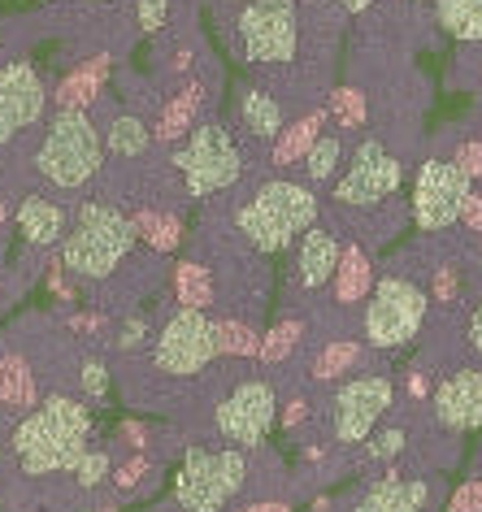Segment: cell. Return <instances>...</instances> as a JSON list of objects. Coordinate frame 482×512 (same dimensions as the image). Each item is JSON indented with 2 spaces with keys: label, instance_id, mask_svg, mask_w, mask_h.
Returning a JSON list of instances; mask_svg holds the SVG:
<instances>
[{
  "label": "cell",
  "instance_id": "cell-1",
  "mask_svg": "<svg viewBox=\"0 0 482 512\" xmlns=\"http://www.w3.org/2000/svg\"><path fill=\"white\" fill-rule=\"evenodd\" d=\"M9 157H22V191L79 204L105 178V122L96 109H53L22 144L9 148Z\"/></svg>",
  "mask_w": 482,
  "mask_h": 512
},
{
  "label": "cell",
  "instance_id": "cell-2",
  "mask_svg": "<svg viewBox=\"0 0 482 512\" xmlns=\"http://www.w3.org/2000/svg\"><path fill=\"white\" fill-rule=\"evenodd\" d=\"M205 222L226 226L252 252L278 256L296 248L309 226L322 222V200L309 183L287 174H248L226 196L205 204Z\"/></svg>",
  "mask_w": 482,
  "mask_h": 512
},
{
  "label": "cell",
  "instance_id": "cell-3",
  "mask_svg": "<svg viewBox=\"0 0 482 512\" xmlns=\"http://www.w3.org/2000/svg\"><path fill=\"white\" fill-rule=\"evenodd\" d=\"M135 252L139 235L131 213L92 191L87 200L74 204V222L66 243L57 248V261L74 283L92 287V296H100L109 283H118V274L135 261Z\"/></svg>",
  "mask_w": 482,
  "mask_h": 512
},
{
  "label": "cell",
  "instance_id": "cell-4",
  "mask_svg": "<svg viewBox=\"0 0 482 512\" xmlns=\"http://www.w3.org/2000/svg\"><path fill=\"white\" fill-rule=\"evenodd\" d=\"M92 439V404L70 391H48L9 434V456L22 478L70 473Z\"/></svg>",
  "mask_w": 482,
  "mask_h": 512
},
{
  "label": "cell",
  "instance_id": "cell-5",
  "mask_svg": "<svg viewBox=\"0 0 482 512\" xmlns=\"http://www.w3.org/2000/svg\"><path fill=\"white\" fill-rule=\"evenodd\" d=\"M170 157H174V170H179L192 204L218 200L252 174L248 152H244V144H239L235 126L226 118H218V113L200 122L179 148H170Z\"/></svg>",
  "mask_w": 482,
  "mask_h": 512
},
{
  "label": "cell",
  "instance_id": "cell-6",
  "mask_svg": "<svg viewBox=\"0 0 482 512\" xmlns=\"http://www.w3.org/2000/svg\"><path fill=\"white\" fill-rule=\"evenodd\" d=\"M209 417L226 447L257 452L278 421V387L270 374L231 361V374L209 387Z\"/></svg>",
  "mask_w": 482,
  "mask_h": 512
},
{
  "label": "cell",
  "instance_id": "cell-7",
  "mask_svg": "<svg viewBox=\"0 0 482 512\" xmlns=\"http://www.w3.org/2000/svg\"><path fill=\"white\" fill-rule=\"evenodd\" d=\"M222 361L218 348V317L205 309H183V304H170L166 317H161L157 343L144 356L148 374L166 387H183V382H200L213 365Z\"/></svg>",
  "mask_w": 482,
  "mask_h": 512
},
{
  "label": "cell",
  "instance_id": "cell-8",
  "mask_svg": "<svg viewBox=\"0 0 482 512\" xmlns=\"http://www.w3.org/2000/svg\"><path fill=\"white\" fill-rule=\"evenodd\" d=\"M248 486V452L239 447H205L192 443L174 473L170 504L157 512H222Z\"/></svg>",
  "mask_w": 482,
  "mask_h": 512
},
{
  "label": "cell",
  "instance_id": "cell-9",
  "mask_svg": "<svg viewBox=\"0 0 482 512\" xmlns=\"http://www.w3.org/2000/svg\"><path fill=\"white\" fill-rule=\"evenodd\" d=\"M404 183V161L396 152H387V144L378 135L361 139L357 152H352L348 170L331 183V196H326V213H339L348 222H361V217L378 213L383 204L396 196Z\"/></svg>",
  "mask_w": 482,
  "mask_h": 512
},
{
  "label": "cell",
  "instance_id": "cell-10",
  "mask_svg": "<svg viewBox=\"0 0 482 512\" xmlns=\"http://www.w3.org/2000/svg\"><path fill=\"white\" fill-rule=\"evenodd\" d=\"M426 317V291L413 278H378L370 304L361 313V339L370 352H396L404 343L417 339Z\"/></svg>",
  "mask_w": 482,
  "mask_h": 512
},
{
  "label": "cell",
  "instance_id": "cell-11",
  "mask_svg": "<svg viewBox=\"0 0 482 512\" xmlns=\"http://www.w3.org/2000/svg\"><path fill=\"white\" fill-rule=\"evenodd\" d=\"M391 387L387 374H361V378H344L331 391L326 404V430H331L335 447H361L374 434V426L387 417L391 408Z\"/></svg>",
  "mask_w": 482,
  "mask_h": 512
},
{
  "label": "cell",
  "instance_id": "cell-12",
  "mask_svg": "<svg viewBox=\"0 0 482 512\" xmlns=\"http://www.w3.org/2000/svg\"><path fill=\"white\" fill-rule=\"evenodd\" d=\"M48 100L53 96H48V83H44V74L35 70V61H27V57L0 61V152L22 144V139L53 113Z\"/></svg>",
  "mask_w": 482,
  "mask_h": 512
},
{
  "label": "cell",
  "instance_id": "cell-13",
  "mask_svg": "<svg viewBox=\"0 0 482 512\" xmlns=\"http://www.w3.org/2000/svg\"><path fill=\"white\" fill-rule=\"evenodd\" d=\"M469 196H474V178L452 157H430L413 183V222L422 230H448L452 222H461Z\"/></svg>",
  "mask_w": 482,
  "mask_h": 512
},
{
  "label": "cell",
  "instance_id": "cell-14",
  "mask_svg": "<svg viewBox=\"0 0 482 512\" xmlns=\"http://www.w3.org/2000/svg\"><path fill=\"white\" fill-rule=\"evenodd\" d=\"M344 261V239L335 235V226L317 222L300 235L296 252H291V270H287V300H317L326 296Z\"/></svg>",
  "mask_w": 482,
  "mask_h": 512
},
{
  "label": "cell",
  "instance_id": "cell-15",
  "mask_svg": "<svg viewBox=\"0 0 482 512\" xmlns=\"http://www.w3.org/2000/svg\"><path fill=\"white\" fill-rule=\"evenodd\" d=\"M291 122H296V118H291L287 100L278 96V92H270L265 83L244 79V83L235 87L231 126H235V135H239V144H244V152H248V161L257 157V152L274 148L278 135H283Z\"/></svg>",
  "mask_w": 482,
  "mask_h": 512
},
{
  "label": "cell",
  "instance_id": "cell-16",
  "mask_svg": "<svg viewBox=\"0 0 482 512\" xmlns=\"http://www.w3.org/2000/svg\"><path fill=\"white\" fill-rule=\"evenodd\" d=\"M14 217H18V230H22V252H27L31 261H48L70 235L74 204L44 196V191H22L18 204H14Z\"/></svg>",
  "mask_w": 482,
  "mask_h": 512
},
{
  "label": "cell",
  "instance_id": "cell-17",
  "mask_svg": "<svg viewBox=\"0 0 482 512\" xmlns=\"http://www.w3.org/2000/svg\"><path fill=\"white\" fill-rule=\"evenodd\" d=\"M435 421L452 434H465V430H478L482 426V369H456L435 387Z\"/></svg>",
  "mask_w": 482,
  "mask_h": 512
},
{
  "label": "cell",
  "instance_id": "cell-18",
  "mask_svg": "<svg viewBox=\"0 0 482 512\" xmlns=\"http://www.w3.org/2000/svg\"><path fill=\"white\" fill-rule=\"evenodd\" d=\"M326 122V113L322 109H313V113H304V118H296L287 126L283 135H278V144L270 148V165H265V174H287V178H300L304 170V157L313 152V144L322 139V131L317 126Z\"/></svg>",
  "mask_w": 482,
  "mask_h": 512
},
{
  "label": "cell",
  "instance_id": "cell-19",
  "mask_svg": "<svg viewBox=\"0 0 482 512\" xmlns=\"http://www.w3.org/2000/svg\"><path fill=\"white\" fill-rule=\"evenodd\" d=\"M430 486L422 478H400V473H387L383 482H374L348 512H426Z\"/></svg>",
  "mask_w": 482,
  "mask_h": 512
},
{
  "label": "cell",
  "instance_id": "cell-20",
  "mask_svg": "<svg viewBox=\"0 0 482 512\" xmlns=\"http://www.w3.org/2000/svg\"><path fill=\"white\" fill-rule=\"evenodd\" d=\"M374 287H378L374 261L365 256L361 243H348V248H344V261H339V274H335V283H331V291H326V296H331L335 309H352V304L370 300Z\"/></svg>",
  "mask_w": 482,
  "mask_h": 512
},
{
  "label": "cell",
  "instance_id": "cell-21",
  "mask_svg": "<svg viewBox=\"0 0 482 512\" xmlns=\"http://www.w3.org/2000/svg\"><path fill=\"white\" fill-rule=\"evenodd\" d=\"M348 135L344 126H335V131H322V139L313 144V152L304 157V183L309 187H322V183H335L339 174L348 170Z\"/></svg>",
  "mask_w": 482,
  "mask_h": 512
},
{
  "label": "cell",
  "instance_id": "cell-22",
  "mask_svg": "<svg viewBox=\"0 0 482 512\" xmlns=\"http://www.w3.org/2000/svg\"><path fill=\"white\" fill-rule=\"evenodd\" d=\"M131 222H135V235L157 252H174L183 243V213L157 209V204H139V209H131Z\"/></svg>",
  "mask_w": 482,
  "mask_h": 512
},
{
  "label": "cell",
  "instance_id": "cell-23",
  "mask_svg": "<svg viewBox=\"0 0 482 512\" xmlns=\"http://www.w3.org/2000/svg\"><path fill=\"white\" fill-rule=\"evenodd\" d=\"M213 300H218V287H213V270L200 256L192 261H179L174 265V304H183V309H213Z\"/></svg>",
  "mask_w": 482,
  "mask_h": 512
},
{
  "label": "cell",
  "instance_id": "cell-24",
  "mask_svg": "<svg viewBox=\"0 0 482 512\" xmlns=\"http://www.w3.org/2000/svg\"><path fill=\"white\" fill-rule=\"evenodd\" d=\"M365 339H326L322 352L313 356V378L317 382H344L352 369L365 361Z\"/></svg>",
  "mask_w": 482,
  "mask_h": 512
},
{
  "label": "cell",
  "instance_id": "cell-25",
  "mask_svg": "<svg viewBox=\"0 0 482 512\" xmlns=\"http://www.w3.org/2000/svg\"><path fill=\"white\" fill-rule=\"evenodd\" d=\"M435 22L461 44H482V0H435Z\"/></svg>",
  "mask_w": 482,
  "mask_h": 512
},
{
  "label": "cell",
  "instance_id": "cell-26",
  "mask_svg": "<svg viewBox=\"0 0 482 512\" xmlns=\"http://www.w3.org/2000/svg\"><path fill=\"white\" fill-rule=\"evenodd\" d=\"M100 83H105V61H87V66H79L66 83L57 87L53 105L57 109H96Z\"/></svg>",
  "mask_w": 482,
  "mask_h": 512
},
{
  "label": "cell",
  "instance_id": "cell-27",
  "mask_svg": "<svg viewBox=\"0 0 482 512\" xmlns=\"http://www.w3.org/2000/svg\"><path fill=\"white\" fill-rule=\"evenodd\" d=\"M304 335H309V326H304L300 317H283V322H274V330L261 339V365H287L291 356H300Z\"/></svg>",
  "mask_w": 482,
  "mask_h": 512
},
{
  "label": "cell",
  "instance_id": "cell-28",
  "mask_svg": "<svg viewBox=\"0 0 482 512\" xmlns=\"http://www.w3.org/2000/svg\"><path fill=\"white\" fill-rule=\"evenodd\" d=\"M261 339L265 335H257L252 322H239V317H218V348H222L226 361H252V356L261 361Z\"/></svg>",
  "mask_w": 482,
  "mask_h": 512
},
{
  "label": "cell",
  "instance_id": "cell-29",
  "mask_svg": "<svg viewBox=\"0 0 482 512\" xmlns=\"http://www.w3.org/2000/svg\"><path fill=\"white\" fill-rule=\"evenodd\" d=\"M61 478H66V482H70L79 495L96 491V486L105 482V478H113V473H109V452H105V447H87L79 465H74L70 473H61Z\"/></svg>",
  "mask_w": 482,
  "mask_h": 512
},
{
  "label": "cell",
  "instance_id": "cell-30",
  "mask_svg": "<svg viewBox=\"0 0 482 512\" xmlns=\"http://www.w3.org/2000/svg\"><path fill=\"white\" fill-rule=\"evenodd\" d=\"M331 113H335V126H344V131H357V126L370 118L365 96L357 87H339V92H331Z\"/></svg>",
  "mask_w": 482,
  "mask_h": 512
},
{
  "label": "cell",
  "instance_id": "cell-31",
  "mask_svg": "<svg viewBox=\"0 0 482 512\" xmlns=\"http://www.w3.org/2000/svg\"><path fill=\"white\" fill-rule=\"evenodd\" d=\"M79 391H83V400H105L109 369H105L100 356H83V361H79Z\"/></svg>",
  "mask_w": 482,
  "mask_h": 512
},
{
  "label": "cell",
  "instance_id": "cell-32",
  "mask_svg": "<svg viewBox=\"0 0 482 512\" xmlns=\"http://www.w3.org/2000/svg\"><path fill=\"white\" fill-rule=\"evenodd\" d=\"M131 14H135V27H139V31H144V35H157V31L170 27V0H135Z\"/></svg>",
  "mask_w": 482,
  "mask_h": 512
},
{
  "label": "cell",
  "instance_id": "cell-33",
  "mask_svg": "<svg viewBox=\"0 0 482 512\" xmlns=\"http://www.w3.org/2000/svg\"><path fill=\"white\" fill-rule=\"evenodd\" d=\"M404 443H409V434L404 430H383L374 434L370 447H365V465H383V460H396L404 452Z\"/></svg>",
  "mask_w": 482,
  "mask_h": 512
},
{
  "label": "cell",
  "instance_id": "cell-34",
  "mask_svg": "<svg viewBox=\"0 0 482 512\" xmlns=\"http://www.w3.org/2000/svg\"><path fill=\"white\" fill-rule=\"evenodd\" d=\"M148 473H157V465H152V456L135 452L131 460H122V465L113 469V486H118V491H135L139 478H148Z\"/></svg>",
  "mask_w": 482,
  "mask_h": 512
},
{
  "label": "cell",
  "instance_id": "cell-35",
  "mask_svg": "<svg viewBox=\"0 0 482 512\" xmlns=\"http://www.w3.org/2000/svg\"><path fill=\"white\" fill-rule=\"evenodd\" d=\"M448 512H482V478H469L465 486H456Z\"/></svg>",
  "mask_w": 482,
  "mask_h": 512
},
{
  "label": "cell",
  "instance_id": "cell-36",
  "mask_svg": "<svg viewBox=\"0 0 482 512\" xmlns=\"http://www.w3.org/2000/svg\"><path fill=\"white\" fill-rule=\"evenodd\" d=\"M452 161L461 165L469 178H482V144H478V139H465V144L452 152Z\"/></svg>",
  "mask_w": 482,
  "mask_h": 512
},
{
  "label": "cell",
  "instance_id": "cell-37",
  "mask_svg": "<svg viewBox=\"0 0 482 512\" xmlns=\"http://www.w3.org/2000/svg\"><path fill=\"white\" fill-rule=\"evenodd\" d=\"M435 300L439 304H452L456 300V270H452V265H443V270L435 274Z\"/></svg>",
  "mask_w": 482,
  "mask_h": 512
},
{
  "label": "cell",
  "instance_id": "cell-38",
  "mask_svg": "<svg viewBox=\"0 0 482 512\" xmlns=\"http://www.w3.org/2000/svg\"><path fill=\"white\" fill-rule=\"evenodd\" d=\"M461 222H465V230H474V235H482V191H474V196L465 200Z\"/></svg>",
  "mask_w": 482,
  "mask_h": 512
},
{
  "label": "cell",
  "instance_id": "cell-39",
  "mask_svg": "<svg viewBox=\"0 0 482 512\" xmlns=\"http://www.w3.org/2000/svg\"><path fill=\"white\" fill-rule=\"evenodd\" d=\"M235 512H291L283 499H252V504H239Z\"/></svg>",
  "mask_w": 482,
  "mask_h": 512
},
{
  "label": "cell",
  "instance_id": "cell-40",
  "mask_svg": "<svg viewBox=\"0 0 482 512\" xmlns=\"http://www.w3.org/2000/svg\"><path fill=\"white\" fill-rule=\"evenodd\" d=\"M469 348H474V352L482 356V300H478L474 317H469Z\"/></svg>",
  "mask_w": 482,
  "mask_h": 512
},
{
  "label": "cell",
  "instance_id": "cell-41",
  "mask_svg": "<svg viewBox=\"0 0 482 512\" xmlns=\"http://www.w3.org/2000/svg\"><path fill=\"white\" fill-rule=\"evenodd\" d=\"M331 5H339L344 14H365V9L378 5V0H331Z\"/></svg>",
  "mask_w": 482,
  "mask_h": 512
},
{
  "label": "cell",
  "instance_id": "cell-42",
  "mask_svg": "<svg viewBox=\"0 0 482 512\" xmlns=\"http://www.w3.org/2000/svg\"><path fill=\"white\" fill-rule=\"evenodd\" d=\"M74 5H79V9H92V14H96V9H122L126 0H74Z\"/></svg>",
  "mask_w": 482,
  "mask_h": 512
},
{
  "label": "cell",
  "instance_id": "cell-43",
  "mask_svg": "<svg viewBox=\"0 0 482 512\" xmlns=\"http://www.w3.org/2000/svg\"><path fill=\"white\" fill-rule=\"evenodd\" d=\"M226 5H252V0H226Z\"/></svg>",
  "mask_w": 482,
  "mask_h": 512
},
{
  "label": "cell",
  "instance_id": "cell-44",
  "mask_svg": "<svg viewBox=\"0 0 482 512\" xmlns=\"http://www.w3.org/2000/svg\"><path fill=\"white\" fill-rule=\"evenodd\" d=\"M100 512H113V508H100Z\"/></svg>",
  "mask_w": 482,
  "mask_h": 512
},
{
  "label": "cell",
  "instance_id": "cell-45",
  "mask_svg": "<svg viewBox=\"0 0 482 512\" xmlns=\"http://www.w3.org/2000/svg\"><path fill=\"white\" fill-rule=\"evenodd\" d=\"M478 248H482V243H478Z\"/></svg>",
  "mask_w": 482,
  "mask_h": 512
}]
</instances>
